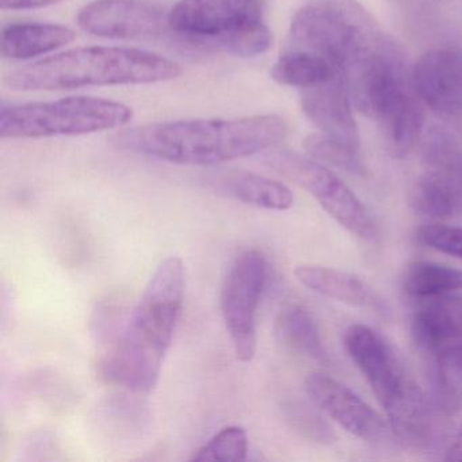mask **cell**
<instances>
[{
  "label": "cell",
  "mask_w": 462,
  "mask_h": 462,
  "mask_svg": "<svg viewBox=\"0 0 462 462\" xmlns=\"http://www.w3.org/2000/svg\"><path fill=\"white\" fill-rule=\"evenodd\" d=\"M185 296L182 259H164L139 301L124 316L115 334L99 345L98 373L105 383L134 393H148L161 377Z\"/></svg>",
  "instance_id": "6da1fadb"
},
{
  "label": "cell",
  "mask_w": 462,
  "mask_h": 462,
  "mask_svg": "<svg viewBox=\"0 0 462 462\" xmlns=\"http://www.w3.org/2000/svg\"><path fill=\"white\" fill-rule=\"evenodd\" d=\"M280 116L229 120H180L120 132L112 142L120 150L182 166H216L266 152L288 136Z\"/></svg>",
  "instance_id": "7a4b0ae2"
},
{
  "label": "cell",
  "mask_w": 462,
  "mask_h": 462,
  "mask_svg": "<svg viewBox=\"0 0 462 462\" xmlns=\"http://www.w3.org/2000/svg\"><path fill=\"white\" fill-rule=\"evenodd\" d=\"M343 340L351 361L385 411L394 437L418 450L445 448L450 424L435 412L426 392L411 377L393 346L364 324L348 327Z\"/></svg>",
  "instance_id": "3957f363"
},
{
  "label": "cell",
  "mask_w": 462,
  "mask_h": 462,
  "mask_svg": "<svg viewBox=\"0 0 462 462\" xmlns=\"http://www.w3.org/2000/svg\"><path fill=\"white\" fill-rule=\"evenodd\" d=\"M289 48L326 59L347 88L400 45L356 0H308L291 20Z\"/></svg>",
  "instance_id": "277c9868"
},
{
  "label": "cell",
  "mask_w": 462,
  "mask_h": 462,
  "mask_svg": "<svg viewBox=\"0 0 462 462\" xmlns=\"http://www.w3.org/2000/svg\"><path fill=\"white\" fill-rule=\"evenodd\" d=\"M182 69L159 53L134 48L88 47L66 51L10 72L14 91L78 90L105 86L152 85L177 79Z\"/></svg>",
  "instance_id": "5b68a950"
},
{
  "label": "cell",
  "mask_w": 462,
  "mask_h": 462,
  "mask_svg": "<svg viewBox=\"0 0 462 462\" xmlns=\"http://www.w3.org/2000/svg\"><path fill=\"white\" fill-rule=\"evenodd\" d=\"M169 29L182 44L242 58L263 55L273 45L263 0H180Z\"/></svg>",
  "instance_id": "8992f818"
},
{
  "label": "cell",
  "mask_w": 462,
  "mask_h": 462,
  "mask_svg": "<svg viewBox=\"0 0 462 462\" xmlns=\"http://www.w3.org/2000/svg\"><path fill=\"white\" fill-rule=\"evenodd\" d=\"M134 117L128 105L94 97H69L50 102L0 106V136L4 139H45L82 136L112 131Z\"/></svg>",
  "instance_id": "52a82bcc"
},
{
  "label": "cell",
  "mask_w": 462,
  "mask_h": 462,
  "mask_svg": "<svg viewBox=\"0 0 462 462\" xmlns=\"http://www.w3.org/2000/svg\"><path fill=\"white\" fill-rule=\"evenodd\" d=\"M262 163L283 180L304 189L346 231L364 240L373 239L377 234L369 210L326 164L310 155L274 148L266 151Z\"/></svg>",
  "instance_id": "ba28073f"
},
{
  "label": "cell",
  "mask_w": 462,
  "mask_h": 462,
  "mask_svg": "<svg viewBox=\"0 0 462 462\" xmlns=\"http://www.w3.org/2000/svg\"><path fill=\"white\" fill-rule=\"evenodd\" d=\"M267 281V261L258 250L240 254L221 285L220 308L237 361L247 364L258 348L256 310Z\"/></svg>",
  "instance_id": "9c48e42d"
},
{
  "label": "cell",
  "mask_w": 462,
  "mask_h": 462,
  "mask_svg": "<svg viewBox=\"0 0 462 462\" xmlns=\"http://www.w3.org/2000/svg\"><path fill=\"white\" fill-rule=\"evenodd\" d=\"M423 172L415 180L421 201L439 218L462 213V140L432 128L423 140Z\"/></svg>",
  "instance_id": "30bf717a"
},
{
  "label": "cell",
  "mask_w": 462,
  "mask_h": 462,
  "mask_svg": "<svg viewBox=\"0 0 462 462\" xmlns=\"http://www.w3.org/2000/svg\"><path fill=\"white\" fill-rule=\"evenodd\" d=\"M169 14L158 0H94L80 10L78 25L102 39H156L170 32Z\"/></svg>",
  "instance_id": "8fae6325"
},
{
  "label": "cell",
  "mask_w": 462,
  "mask_h": 462,
  "mask_svg": "<svg viewBox=\"0 0 462 462\" xmlns=\"http://www.w3.org/2000/svg\"><path fill=\"white\" fill-rule=\"evenodd\" d=\"M310 402L340 427L367 442L386 439L392 430L383 416L356 392L324 372H313L305 380Z\"/></svg>",
  "instance_id": "7c38bea8"
},
{
  "label": "cell",
  "mask_w": 462,
  "mask_h": 462,
  "mask_svg": "<svg viewBox=\"0 0 462 462\" xmlns=\"http://www.w3.org/2000/svg\"><path fill=\"white\" fill-rule=\"evenodd\" d=\"M412 82L424 106L438 117H462V48L427 51L413 66Z\"/></svg>",
  "instance_id": "4fadbf2b"
},
{
  "label": "cell",
  "mask_w": 462,
  "mask_h": 462,
  "mask_svg": "<svg viewBox=\"0 0 462 462\" xmlns=\"http://www.w3.org/2000/svg\"><path fill=\"white\" fill-rule=\"evenodd\" d=\"M301 109L319 134L359 151L361 137L351 109L350 96L337 77L301 91Z\"/></svg>",
  "instance_id": "5bb4252c"
},
{
  "label": "cell",
  "mask_w": 462,
  "mask_h": 462,
  "mask_svg": "<svg viewBox=\"0 0 462 462\" xmlns=\"http://www.w3.org/2000/svg\"><path fill=\"white\" fill-rule=\"evenodd\" d=\"M294 275L302 286L319 296L375 313L380 318L391 316V307L386 299L366 281L350 273L332 267L301 264L296 267Z\"/></svg>",
  "instance_id": "9a60e30c"
},
{
  "label": "cell",
  "mask_w": 462,
  "mask_h": 462,
  "mask_svg": "<svg viewBox=\"0 0 462 462\" xmlns=\"http://www.w3.org/2000/svg\"><path fill=\"white\" fill-rule=\"evenodd\" d=\"M411 334L424 358L437 356L454 340H462V296L413 304Z\"/></svg>",
  "instance_id": "2e32d148"
},
{
  "label": "cell",
  "mask_w": 462,
  "mask_h": 462,
  "mask_svg": "<svg viewBox=\"0 0 462 462\" xmlns=\"http://www.w3.org/2000/svg\"><path fill=\"white\" fill-rule=\"evenodd\" d=\"M204 180L216 193L259 209L283 212L293 207V193L288 186L255 172L220 170L205 175Z\"/></svg>",
  "instance_id": "e0dca14e"
},
{
  "label": "cell",
  "mask_w": 462,
  "mask_h": 462,
  "mask_svg": "<svg viewBox=\"0 0 462 462\" xmlns=\"http://www.w3.org/2000/svg\"><path fill=\"white\" fill-rule=\"evenodd\" d=\"M75 39L77 34L72 29L56 23H13L2 29L0 52L10 60H29L55 52Z\"/></svg>",
  "instance_id": "ac0fdd59"
},
{
  "label": "cell",
  "mask_w": 462,
  "mask_h": 462,
  "mask_svg": "<svg viewBox=\"0 0 462 462\" xmlns=\"http://www.w3.org/2000/svg\"><path fill=\"white\" fill-rule=\"evenodd\" d=\"M274 332L278 343L291 353L312 359L323 366L331 365L320 329L305 308L299 305L285 308L275 320Z\"/></svg>",
  "instance_id": "d6986e66"
},
{
  "label": "cell",
  "mask_w": 462,
  "mask_h": 462,
  "mask_svg": "<svg viewBox=\"0 0 462 462\" xmlns=\"http://www.w3.org/2000/svg\"><path fill=\"white\" fill-rule=\"evenodd\" d=\"M402 291L413 304L462 296V270L435 262H412L405 269Z\"/></svg>",
  "instance_id": "ffe728a7"
},
{
  "label": "cell",
  "mask_w": 462,
  "mask_h": 462,
  "mask_svg": "<svg viewBox=\"0 0 462 462\" xmlns=\"http://www.w3.org/2000/svg\"><path fill=\"white\" fill-rule=\"evenodd\" d=\"M272 78L280 85L304 90L328 82L335 74L321 56L288 48L273 66Z\"/></svg>",
  "instance_id": "44dd1931"
},
{
  "label": "cell",
  "mask_w": 462,
  "mask_h": 462,
  "mask_svg": "<svg viewBox=\"0 0 462 462\" xmlns=\"http://www.w3.org/2000/svg\"><path fill=\"white\" fill-rule=\"evenodd\" d=\"M281 410L288 426L305 439L320 445H332L337 439L331 424L319 412L315 404L291 400L283 402Z\"/></svg>",
  "instance_id": "7402d4cb"
},
{
  "label": "cell",
  "mask_w": 462,
  "mask_h": 462,
  "mask_svg": "<svg viewBox=\"0 0 462 462\" xmlns=\"http://www.w3.org/2000/svg\"><path fill=\"white\" fill-rule=\"evenodd\" d=\"M302 145L310 158L326 166L337 167L359 177L367 175V166L362 159L361 151L351 150L342 143L335 142L319 132L310 134Z\"/></svg>",
  "instance_id": "603a6c76"
},
{
  "label": "cell",
  "mask_w": 462,
  "mask_h": 462,
  "mask_svg": "<svg viewBox=\"0 0 462 462\" xmlns=\"http://www.w3.org/2000/svg\"><path fill=\"white\" fill-rule=\"evenodd\" d=\"M248 437L243 427L228 426L194 451L190 461L242 462L247 459Z\"/></svg>",
  "instance_id": "cb8c5ba5"
},
{
  "label": "cell",
  "mask_w": 462,
  "mask_h": 462,
  "mask_svg": "<svg viewBox=\"0 0 462 462\" xmlns=\"http://www.w3.org/2000/svg\"><path fill=\"white\" fill-rule=\"evenodd\" d=\"M415 237L420 245L431 250L462 259V226L442 223L426 224L416 229Z\"/></svg>",
  "instance_id": "d4e9b609"
},
{
  "label": "cell",
  "mask_w": 462,
  "mask_h": 462,
  "mask_svg": "<svg viewBox=\"0 0 462 462\" xmlns=\"http://www.w3.org/2000/svg\"><path fill=\"white\" fill-rule=\"evenodd\" d=\"M427 359H437L451 378L462 383V343H448L437 356Z\"/></svg>",
  "instance_id": "484cf974"
},
{
  "label": "cell",
  "mask_w": 462,
  "mask_h": 462,
  "mask_svg": "<svg viewBox=\"0 0 462 462\" xmlns=\"http://www.w3.org/2000/svg\"><path fill=\"white\" fill-rule=\"evenodd\" d=\"M61 0H0L2 10L20 12V10L45 9L60 4Z\"/></svg>",
  "instance_id": "4316f807"
},
{
  "label": "cell",
  "mask_w": 462,
  "mask_h": 462,
  "mask_svg": "<svg viewBox=\"0 0 462 462\" xmlns=\"http://www.w3.org/2000/svg\"><path fill=\"white\" fill-rule=\"evenodd\" d=\"M443 453H445L443 459L446 461H462V418L454 429Z\"/></svg>",
  "instance_id": "83f0119b"
}]
</instances>
